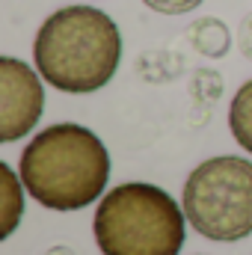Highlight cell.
Wrapping results in <instances>:
<instances>
[{
  "label": "cell",
  "instance_id": "3",
  "mask_svg": "<svg viewBox=\"0 0 252 255\" xmlns=\"http://www.w3.org/2000/svg\"><path fill=\"white\" fill-rule=\"evenodd\" d=\"M184 226V208L163 187L127 181L98 202L92 235L104 255H178Z\"/></svg>",
  "mask_w": 252,
  "mask_h": 255
},
{
  "label": "cell",
  "instance_id": "11",
  "mask_svg": "<svg viewBox=\"0 0 252 255\" xmlns=\"http://www.w3.org/2000/svg\"><path fill=\"white\" fill-rule=\"evenodd\" d=\"M45 255H74V253H71L68 247H51V250H48Z\"/></svg>",
  "mask_w": 252,
  "mask_h": 255
},
{
  "label": "cell",
  "instance_id": "2",
  "mask_svg": "<svg viewBox=\"0 0 252 255\" xmlns=\"http://www.w3.org/2000/svg\"><path fill=\"white\" fill-rule=\"evenodd\" d=\"M18 175L39 205L51 211H80L107 187L110 154L89 128L60 122L27 142Z\"/></svg>",
  "mask_w": 252,
  "mask_h": 255
},
{
  "label": "cell",
  "instance_id": "10",
  "mask_svg": "<svg viewBox=\"0 0 252 255\" xmlns=\"http://www.w3.org/2000/svg\"><path fill=\"white\" fill-rule=\"evenodd\" d=\"M238 48H241V54L252 60V12L241 21V30H238Z\"/></svg>",
  "mask_w": 252,
  "mask_h": 255
},
{
  "label": "cell",
  "instance_id": "7",
  "mask_svg": "<svg viewBox=\"0 0 252 255\" xmlns=\"http://www.w3.org/2000/svg\"><path fill=\"white\" fill-rule=\"evenodd\" d=\"M229 128L238 145L252 154V77L235 92L232 107H229Z\"/></svg>",
  "mask_w": 252,
  "mask_h": 255
},
{
  "label": "cell",
  "instance_id": "4",
  "mask_svg": "<svg viewBox=\"0 0 252 255\" xmlns=\"http://www.w3.org/2000/svg\"><path fill=\"white\" fill-rule=\"evenodd\" d=\"M181 208L193 232L217 244L252 235V160L220 154L199 163L184 181Z\"/></svg>",
  "mask_w": 252,
  "mask_h": 255
},
{
  "label": "cell",
  "instance_id": "5",
  "mask_svg": "<svg viewBox=\"0 0 252 255\" xmlns=\"http://www.w3.org/2000/svg\"><path fill=\"white\" fill-rule=\"evenodd\" d=\"M45 110L42 74L15 57H0V142L30 133Z\"/></svg>",
  "mask_w": 252,
  "mask_h": 255
},
{
  "label": "cell",
  "instance_id": "6",
  "mask_svg": "<svg viewBox=\"0 0 252 255\" xmlns=\"http://www.w3.org/2000/svg\"><path fill=\"white\" fill-rule=\"evenodd\" d=\"M0 190H3L0 193L3 196V208H0V238L6 241L18 229V223L24 217V181H21V175L12 172L9 163H0Z\"/></svg>",
  "mask_w": 252,
  "mask_h": 255
},
{
  "label": "cell",
  "instance_id": "9",
  "mask_svg": "<svg viewBox=\"0 0 252 255\" xmlns=\"http://www.w3.org/2000/svg\"><path fill=\"white\" fill-rule=\"evenodd\" d=\"M151 12H160V15H184L202 6V0H142Z\"/></svg>",
  "mask_w": 252,
  "mask_h": 255
},
{
  "label": "cell",
  "instance_id": "8",
  "mask_svg": "<svg viewBox=\"0 0 252 255\" xmlns=\"http://www.w3.org/2000/svg\"><path fill=\"white\" fill-rule=\"evenodd\" d=\"M190 42L196 51H202L205 57H223L232 45L229 27L217 18H202L190 27Z\"/></svg>",
  "mask_w": 252,
  "mask_h": 255
},
{
  "label": "cell",
  "instance_id": "1",
  "mask_svg": "<svg viewBox=\"0 0 252 255\" xmlns=\"http://www.w3.org/2000/svg\"><path fill=\"white\" fill-rule=\"evenodd\" d=\"M33 63L42 80L60 92H98L122 63V33L107 12L89 3L63 6L42 21Z\"/></svg>",
  "mask_w": 252,
  "mask_h": 255
}]
</instances>
